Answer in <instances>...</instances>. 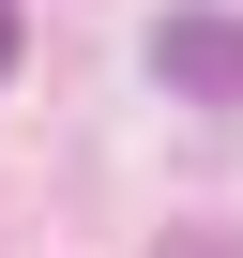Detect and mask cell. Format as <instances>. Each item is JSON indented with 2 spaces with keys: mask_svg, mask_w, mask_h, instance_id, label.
I'll use <instances>...</instances> for the list:
<instances>
[{
  "mask_svg": "<svg viewBox=\"0 0 243 258\" xmlns=\"http://www.w3.org/2000/svg\"><path fill=\"white\" fill-rule=\"evenodd\" d=\"M152 76L167 91H243V16H213V0H183V16H152Z\"/></svg>",
  "mask_w": 243,
  "mask_h": 258,
  "instance_id": "cell-1",
  "label": "cell"
},
{
  "mask_svg": "<svg viewBox=\"0 0 243 258\" xmlns=\"http://www.w3.org/2000/svg\"><path fill=\"white\" fill-rule=\"evenodd\" d=\"M0 76H16V0H0Z\"/></svg>",
  "mask_w": 243,
  "mask_h": 258,
  "instance_id": "cell-2",
  "label": "cell"
}]
</instances>
